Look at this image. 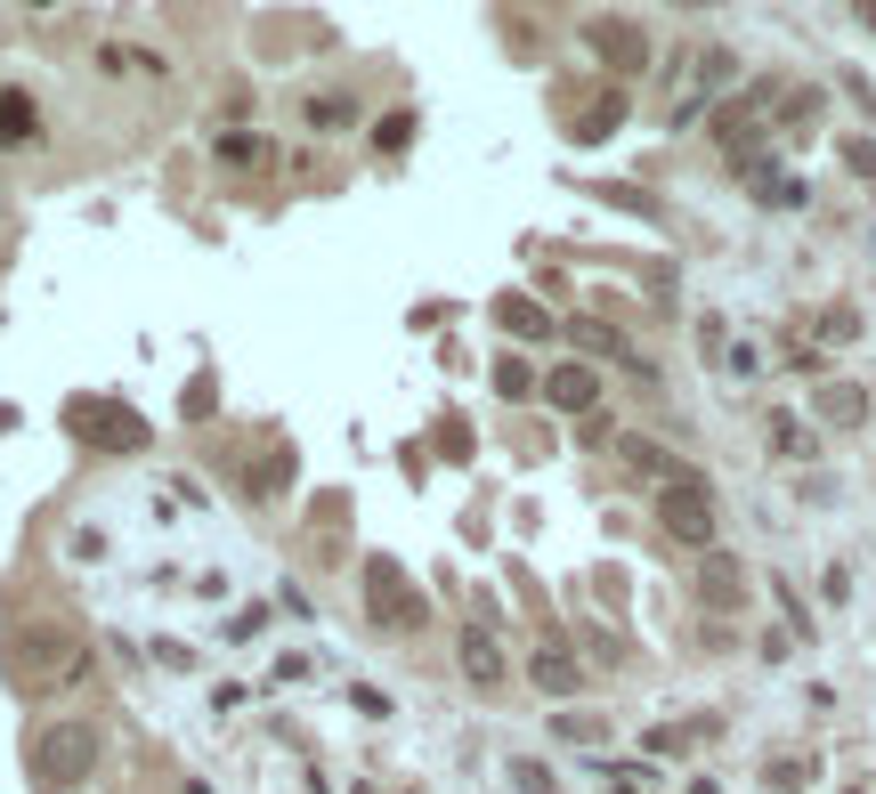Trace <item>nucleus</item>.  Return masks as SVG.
Here are the masks:
<instances>
[{
	"label": "nucleus",
	"mask_w": 876,
	"mask_h": 794,
	"mask_svg": "<svg viewBox=\"0 0 876 794\" xmlns=\"http://www.w3.org/2000/svg\"><path fill=\"white\" fill-rule=\"evenodd\" d=\"M90 762H98V729H81V722H57V729H41L33 738V755H25V779L41 794H74L81 779H90Z\"/></svg>",
	"instance_id": "nucleus-1"
},
{
	"label": "nucleus",
	"mask_w": 876,
	"mask_h": 794,
	"mask_svg": "<svg viewBox=\"0 0 876 794\" xmlns=\"http://www.w3.org/2000/svg\"><path fill=\"white\" fill-rule=\"evenodd\" d=\"M9 665H16V689H74L90 673V649L74 633H25L9 649Z\"/></svg>",
	"instance_id": "nucleus-2"
},
{
	"label": "nucleus",
	"mask_w": 876,
	"mask_h": 794,
	"mask_svg": "<svg viewBox=\"0 0 876 794\" xmlns=\"http://www.w3.org/2000/svg\"><path fill=\"white\" fill-rule=\"evenodd\" d=\"M366 609H373V624H382V633H414V624H423V592L406 583V568H398L390 552L366 559Z\"/></svg>",
	"instance_id": "nucleus-3"
},
{
	"label": "nucleus",
	"mask_w": 876,
	"mask_h": 794,
	"mask_svg": "<svg viewBox=\"0 0 876 794\" xmlns=\"http://www.w3.org/2000/svg\"><path fill=\"white\" fill-rule=\"evenodd\" d=\"M658 528L674 543H690V552H715V503H706V478L690 487H658Z\"/></svg>",
	"instance_id": "nucleus-4"
},
{
	"label": "nucleus",
	"mask_w": 876,
	"mask_h": 794,
	"mask_svg": "<svg viewBox=\"0 0 876 794\" xmlns=\"http://www.w3.org/2000/svg\"><path fill=\"white\" fill-rule=\"evenodd\" d=\"M74 422H81V438H98V446H122V454L146 446V422H138L131 406H98V397H81Z\"/></svg>",
	"instance_id": "nucleus-5"
},
{
	"label": "nucleus",
	"mask_w": 876,
	"mask_h": 794,
	"mask_svg": "<svg viewBox=\"0 0 876 794\" xmlns=\"http://www.w3.org/2000/svg\"><path fill=\"white\" fill-rule=\"evenodd\" d=\"M454 657H463V673H471V689H504V640H495L487 624H471V633L454 640Z\"/></svg>",
	"instance_id": "nucleus-6"
},
{
	"label": "nucleus",
	"mask_w": 876,
	"mask_h": 794,
	"mask_svg": "<svg viewBox=\"0 0 876 794\" xmlns=\"http://www.w3.org/2000/svg\"><path fill=\"white\" fill-rule=\"evenodd\" d=\"M698 592L715 600V609H739V600H746V568L730 552H698Z\"/></svg>",
	"instance_id": "nucleus-7"
},
{
	"label": "nucleus",
	"mask_w": 876,
	"mask_h": 794,
	"mask_svg": "<svg viewBox=\"0 0 876 794\" xmlns=\"http://www.w3.org/2000/svg\"><path fill=\"white\" fill-rule=\"evenodd\" d=\"M528 681L544 689V697H576V689H584V673H576L569 649H536V657H528Z\"/></svg>",
	"instance_id": "nucleus-8"
},
{
	"label": "nucleus",
	"mask_w": 876,
	"mask_h": 794,
	"mask_svg": "<svg viewBox=\"0 0 876 794\" xmlns=\"http://www.w3.org/2000/svg\"><path fill=\"white\" fill-rule=\"evenodd\" d=\"M593 49L609 57V66H641V57H650V41H641V25H625V16H600V25H593Z\"/></svg>",
	"instance_id": "nucleus-9"
},
{
	"label": "nucleus",
	"mask_w": 876,
	"mask_h": 794,
	"mask_svg": "<svg viewBox=\"0 0 876 794\" xmlns=\"http://www.w3.org/2000/svg\"><path fill=\"white\" fill-rule=\"evenodd\" d=\"M811 406H820V422H828V430L868 422V389H852V382H820V397H811Z\"/></svg>",
	"instance_id": "nucleus-10"
},
{
	"label": "nucleus",
	"mask_w": 876,
	"mask_h": 794,
	"mask_svg": "<svg viewBox=\"0 0 876 794\" xmlns=\"http://www.w3.org/2000/svg\"><path fill=\"white\" fill-rule=\"evenodd\" d=\"M544 397H552L560 413H593L600 382H593V373H584V365H560V373H544Z\"/></svg>",
	"instance_id": "nucleus-11"
},
{
	"label": "nucleus",
	"mask_w": 876,
	"mask_h": 794,
	"mask_svg": "<svg viewBox=\"0 0 876 794\" xmlns=\"http://www.w3.org/2000/svg\"><path fill=\"white\" fill-rule=\"evenodd\" d=\"M495 325H504V332H519V341H552V317H544V308H536V300H519V292H504V300H495Z\"/></svg>",
	"instance_id": "nucleus-12"
},
{
	"label": "nucleus",
	"mask_w": 876,
	"mask_h": 794,
	"mask_svg": "<svg viewBox=\"0 0 876 794\" xmlns=\"http://www.w3.org/2000/svg\"><path fill=\"white\" fill-rule=\"evenodd\" d=\"M560 332H569V349H593V358H625V365H633V349H625V332H617V325H600V317H569Z\"/></svg>",
	"instance_id": "nucleus-13"
},
{
	"label": "nucleus",
	"mask_w": 876,
	"mask_h": 794,
	"mask_svg": "<svg viewBox=\"0 0 876 794\" xmlns=\"http://www.w3.org/2000/svg\"><path fill=\"white\" fill-rule=\"evenodd\" d=\"M220 162H227V171H260V162H277V146H268L260 131H227L220 138Z\"/></svg>",
	"instance_id": "nucleus-14"
},
{
	"label": "nucleus",
	"mask_w": 876,
	"mask_h": 794,
	"mask_svg": "<svg viewBox=\"0 0 876 794\" xmlns=\"http://www.w3.org/2000/svg\"><path fill=\"white\" fill-rule=\"evenodd\" d=\"M33 131H41L33 98H25V90H0V146H25Z\"/></svg>",
	"instance_id": "nucleus-15"
},
{
	"label": "nucleus",
	"mask_w": 876,
	"mask_h": 794,
	"mask_svg": "<svg viewBox=\"0 0 876 794\" xmlns=\"http://www.w3.org/2000/svg\"><path fill=\"white\" fill-rule=\"evenodd\" d=\"M617 122H625V98H617V90H600V106H584V114H576V138H609Z\"/></svg>",
	"instance_id": "nucleus-16"
},
{
	"label": "nucleus",
	"mask_w": 876,
	"mask_h": 794,
	"mask_svg": "<svg viewBox=\"0 0 876 794\" xmlns=\"http://www.w3.org/2000/svg\"><path fill=\"white\" fill-rule=\"evenodd\" d=\"M771 446H779V454H796V463H804V454H811V430L796 422V413H771Z\"/></svg>",
	"instance_id": "nucleus-17"
},
{
	"label": "nucleus",
	"mask_w": 876,
	"mask_h": 794,
	"mask_svg": "<svg viewBox=\"0 0 876 794\" xmlns=\"http://www.w3.org/2000/svg\"><path fill=\"white\" fill-rule=\"evenodd\" d=\"M308 122H317V131H341V122H358V106H349L341 90H325V98H308Z\"/></svg>",
	"instance_id": "nucleus-18"
},
{
	"label": "nucleus",
	"mask_w": 876,
	"mask_h": 794,
	"mask_svg": "<svg viewBox=\"0 0 876 794\" xmlns=\"http://www.w3.org/2000/svg\"><path fill=\"white\" fill-rule=\"evenodd\" d=\"M560 738H576V746H600L609 729H600V714H560Z\"/></svg>",
	"instance_id": "nucleus-19"
},
{
	"label": "nucleus",
	"mask_w": 876,
	"mask_h": 794,
	"mask_svg": "<svg viewBox=\"0 0 876 794\" xmlns=\"http://www.w3.org/2000/svg\"><path fill=\"white\" fill-rule=\"evenodd\" d=\"M512 786H519V794H560L544 762H512Z\"/></svg>",
	"instance_id": "nucleus-20"
},
{
	"label": "nucleus",
	"mask_w": 876,
	"mask_h": 794,
	"mask_svg": "<svg viewBox=\"0 0 876 794\" xmlns=\"http://www.w3.org/2000/svg\"><path fill=\"white\" fill-rule=\"evenodd\" d=\"M495 389H504V397H528V389H536V373L519 365V358H504V365H495Z\"/></svg>",
	"instance_id": "nucleus-21"
},
{
	"label": "nucleus",
	"mask_w": 876,
	"mask_h": 794,
	"mask_svg": "<svg viewBox=\"0 0 876 794\" xmlns=\"http://www.w3.org/2000/svg\"><path fill=\"white\" fill-rule=\"evenodd\" d=\"M284 478H292V454L277 446V454H268V463H260V487H252V495H284Z\"/></svg>",
	"instance_id": "nucleus-22"
},
{
	"label": "nucleus",
	"mask_w": 876,
	"mask_h": 794,
	"mask_svg": "<svg viewBox=\"0 0 876 794\" xmlns=\"http://www.w3.org/2000/svg\"><path fill=\"white\" fill-rule=\"evenodd\" d=\"M373 138H382V146H390V155H398V146L414 138V114H390V122H382V131H373Z\"/></svg>",
	"instance_id": "nucleus-23"
},
{
	"label": "nucleus",
	"mask_w": 876,
	"mask_h": 794,
	"mask_svg": "<svg viewBox=\"0 0 876 794\" xmlns=\"http://www.w3.org/2000/svg\"><path fill=\"white\" fill-rule=\"evenodd\" d=\"M844 162H852L861 179H876V138H852V146H844Z\"/></svg>",
	"instance_id": "nucleus-24"
},
{
	"label": "nucleus",
	"mask_w": 876,
	"mask_h": 794,
	"mask_svg": "<svg viewBox=\"0 0 876 794\" xmlns=\"http://www.w3.org/2000/svg\"><path fill=\"white\" fill-rule=\"evenodd\" d=\"M260 624H268V609H244V616H227V640H252Z\"/></svg>",
	"instance_id": "nucleus-25"
}]
</instances>
